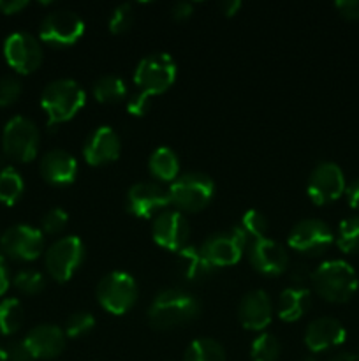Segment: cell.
Wrapping results in <instances>:
<instances>
[{
    "instance_id": "1",
    "label": "cell",
    "mask_w": 359,
    "mask_h": 361,
    "mask_svg": "<svg viewBox=\"0 0 359 361\" xmlns=\"http://www.w3.org/2000/svg\"><path fill=\"white\" fill-rule=\"evenodd\" d=\"M201 303L196 296L182 289H164L148 307V321L157 330H171L196 319Z\"/></svg>"
},
{
    "instance_id": "2",
    "label": "cell",
    "mask_w": 359,
    "mask_h": 361,
    "mask_svg": "<svg viewBox=\"0 0 359 361\" xmlns=\"http://www.w3.org/2000/svg\"><path fill=\"white\" fill-rule=\"evenodd\" d=\"M312 288L327 302L344 303L358 291L359 279L347 261L331 259L324 261L312 271Z\"/></svg>"
},
{
    "instance_id": "3",
    "label": "cell",
    "mask_w": 359,
    "mask_h": 361,
    "mask_svg": "<svg viewBox=\"0 0 359 361\" xmlns=\"http://www.w3.org/2000/svg\"><path fill=\"white\" fill-rule=\"evenodd\" d=\"M84 101V90L69 78H60L46 85L41 94V106L48 116L49 129L73 118L83 108Z\"/></svg>"
},
{
    "instance_id": "4",
    "label": "cell",
    "mask_w": 359,
    "mask_h": 361,
    "mask_svg": "<svg viewBox=\"0 0 359 361\" xmlns=\"http://www.w3.org/2000/svg\"><path fill=\"white\" fill-rule=\"evenodd\" d=\"M168 194L178 212H199L213 200L215 182L204 173H185L169 185Z\"/></svg>"
},
{
    "instance_id": "5",
    "label": "cell",
    "mask_w": 359,
    "mask_h": 361,
    "mask_svg": "<svg viewBox=\"0 0 359 361\" xmlns=\"http://www.w3.org/2000/svg\"><path fill=\"white\" fill-rule=\"evenodd\" d=\"M37 126L28 116L16 115L9 118L2 130V150L7 157L18 162H30L39 150Z\"/></svg>"
},
{
    "instance_id": "6",
    "label": "cell",
    "mask_w": 359,
    "mask_h": 361,
    "mask_svg": "<svg viewBox=\"0 0 359 361\" xmlns=\"http://www.w3.org/2000/svg\"><path fill=\"white\" fill-rule=\"evenodd\" d=\"M176 62L169 53H151L143 56L134 71V83L150 97L160 95L175 83Z\"/></svg>"
},
{
    "instance_id": "7",
    "label": "cell",
    "mask_w": 359,
    "mask_h": 361,
    "mask_svg": "<svg viewBox=\"0 0 359 361\" xmlns=\"http://www.w3.org/2000/svg\"><path fill=\"white\" fill-rule=\"evenodd\" d=\"M95 295L102 309L115 316H122L136 303L137 284L132 275L125 271H111L99 281Z\"/></svg>"
},
{
    "instance_id": "8",
    "label": "cell",
    "mask_w": 359,
    "mask_h": 361,
    "mask_svg": "<svg viewBox=\"0 0 359 361\" xmlns=\"http://www.w3.org/2000/svg\"><path fill=\"white\" fill-rule=\"evenodd\" d=\"M84 259L83 240L76 235H67L56 240L46 250V270L56 282H67L73 279Z\"/></svg>"
},
{
    "instance_id": "9",
    "label": "cell",
    "mask_w": 359,
    "mask_h": 361,
    "mask_svg": "<svg viewBox=\"0 0 359 361\" xmlns=\"http://www.w3.org/2000/svg\"><path fill=\"white\" fill-rule=\"evenodd\" d=\"M246 238L248 236L241 231L239 226H232V228L222 229V231L208 236L201 245V252L213 268L231 267L241 259L246 249V242H248Z\"/></svg>"
},
{
    "instance_id": "10",
    "label": "cell",
    "mask_w": 359,
    "mask_h": 361,
    "mask_svg": "<svg viewBox=\"0 0 359 361\" xmlns=\"http://www.w3.org/2000/svg\"><path fill=\"white\" fill-rule=\"evenodd\" d=\"M289 247L305 256H320L334 242L329 226L320 219H303L289 233Z\"/></svg>"
},
{
    "instance_id": "11",
    "label": "cell",
    "mask_w": 359,
    "mask_h": 361,
    "mask_svg": "<svg viewBox=\"0 0 359 361\" xmlns=\"http://www.w3.org/2000/svg\"><path fill=\"white\" fill-rule=\"evenodd\" d=\"M0 249L16 261L37 259L44 249V236L41 229L28 224H14L0 235Z\"/></svg>"
},
{
    "instance_id": "12",
    "label": "cell",
    "mask_w": 359,
    "mask_h": 361,
    "mask_svg": "<svg viewBox=\"0 0 359 361\" xmlns=\"http://www.w3.org/2000/svg\"><path fill=\"white\" fill-rule=\"evenodd\" d=\"M84 21L70 9H58L48 13L39 27V35L53 46H70L83 35Z\"/></svg>"
},
{
    "instance_id": "13",
    "label": "cell",
    "mask_w": 359,
    "mask_h": 361,
    "mask_svg": "<svg viewBox=\"0 0 359 361\" xmlns=\"http://www.w3.org/2000/svg\"><path fill=\"white\" fill-rule=\"evenodd\" d=\"M344 171L338 164L331 161L319 162L310 173L308 183H306V192L310 200L315 204H327L336 201L345 192Z\"/></svg>"
},
{
    "instance_id": "14",
    "label": "cell",
    "mask_w": 359,
    "mask_h": 361,
    "mask_svg": "<svg viewBox=\"0 0 359 361\" xmlns=\"http://www.w3.org/2000/svg\"><path fill=\"white\" fill-rule=\"evenodd\" d=\"M4 56L16 73L30 74L41 66L42 46L28 32H13L4 41Z\"/></svg>"
},
{
    "instance_id": "15",
    "label": "cell",
    "mask_w": 359,
    "mask_h": 361,
    "mask_svg": "<svg viewBox=\"0 0 359 361\" xmlns=\"http://www.w3.org/2000/svg\"><path fill=\"white\" fill-rule=\"evenodd\" d=\"M151 236L160 247L178 252L189 243L190 224L182 212L162 210L151 226Z\"/></svg>"
},
{
    "instance_id": "16",
    "label": "cell",
    "mask_w": 359,
    "mask_h": 361,
    "mask_svg": "<svg viewBox=\"0 0 359 361\" xmlns=\"http://www.w3.org/2000/svg\"><path fill=\"white\" fill-rule=\"evenodd\" d=\"M171 204L164 187L151 182H137L127 192V210L139 219H151Z\"/></svg>"
},
{
    "instance_id": "17",
    "label": "cell",
    "mask_w": 359,
    "mask_h": 361,
    "mask_svg": "<svg viewBox=\"0 0 359 361\" xmlns=\"http://www.w3.org/2000/svg\"><path fill=\"white\" fill-rule=\"evenodd\" d=\"M248 259L259 274L267 275V277L284 274L289 268V254L285 247L267 236L252 240L248 249Z\"/></svg>"
},
{
    "instance_id": "18",
    "label": "cell",
    "mask_w": 359,
    "mask_h": 361,
    "mask_svg": "<svg viewBox=\"0 0 359 361\" xmlns=\"http://www.w3.org/2000/svg\"><path fill=\"white\" fill-rule=\"evenodd\" d=\"M122 150L118 133L109 126H101L88 136L83 147V157L90 166H104L116 161Z\"/></svg>"
},
{
    "instance_id": "19",
    "label": "cell",
    "mask_w": 359,
    "mask_h": 361,
    "mask_svg": "<svg viewBox=\"0 0 359 361\" xmlns=\"http://www.w3.org/2000/svg\"><path fill=\"white\" fill-rule=\"evenodd\" d=\"M238 319L245 330L263 331L273 319V303L263 289L246 293L238 307Z\"/></svg>"
},
{
    "instance_id": "20",
    "label": "cell",
    "mask_w": 359,
    "mask_h": 361,
    "mask_svg": "<svg viewBox=\"0 0 359 361\" xmlns=\"http://www.w3.org/2000/svg\"><path fill=\"white\" fill-rule=\"evenodd\" d=\"M35 360H51L63 353L67 335L55 324H37L23 338Z\"/></svg>"
},
{
    "instance_id": "21",
    "label": "cell",
    "mask_w": 359,
    "mask_h": 361,
    "mask_svg": "<svg viewBox=\"0 0 359 361\" xmlns=\"http://www.w3.org/2000/svg\"><path fill=\"white\" fill-rule=\"evenodd\" d=\"M347 338L344 324L334 317H319L305 331V344L312 353H322L341 345Z\"/></svg>"
},
{
    "instance_id": "22",
    "label": "cell",
    "mask_w": 359,
    "mask_h": 361,
    "mask_svg": "<svg viewBox=\"0 0 359 361\" xmlns=\"http://www.w3.org/2000/svg\"><path fill=\"white\" fill-rule=\"evenodd\" d=\"M42 178L53 185H69L77 176V161L73 154L62 148L49 150L48 154L42 155L41 164Z\"/></svg>"
},
{
    "instance_id": "23",
    "label": "cell",
    "mask_w": 359,
    "mask_h": 361,
    "mask_svg": "<svg viewBox=\"0 0 359 361\" xmlns=\"http://www.w3.org/2000/svg\"><path fill=\"white\" fill-rule=\"evenodd\" d=\"M176 268H178V274L182 275L187 281H204L206 277H210L213 267H211L210 261L204 257V254L201 252V247H183L182 250L176 252Z\"/></svg>"
},
{
    "instance_id": "24",
    "label": "cell",
    "mask_w": 359,
    "mask_h": 361,
    "mask_svg": "<svg viewBox=\"0 0 359 361\" xmlns=\"http://www.w3.org/2000/svg\"><path fill=\"white\" fill-rule=\"evenodd\" d=\"M312 305V293L303 288H287L282 291L278 300V316L285 323L299 321Z\"/></svg>"
},
{
    "instance_id": "25",
    "label": "cell",
    "mask_w": 359,
    "mask_h": 361,
    "mask_svg": "<svg viewBox=\"0 0 359 361\" xmlns=\"http://www.w3.org/2000/svg\"><path fill=\"white\" fill-rule=\"evenodd\" d=\"M150 173L160 182H175L180 176V159L169 147H158L151 152L148 161Z\"/></svg>"
},
{
    "instance_id": "26",
    "label": "cell",
    "mask_w": 359,
    "mask_h": 361,
    "mask_svg": "<svg viewBox=\"0 0 359 361\" xmlns=\"http://www.w3.org/2000/svg\"><path fill=\"white\" fill-rule=\"evenodd\" d=\"M25 182L23 176L13 166L0 169V203L14 204L23 196Z\"/></svg>"
},
{
    "instance_id": "27",
    "label": "cell",
    "mask_w": 359,
    "mask_h": 361,
    "mask_svg": "<svg viewBox=\"0 0 359 361\" xmlns=\"http://www.w3.org/2000/svg\"><path fill=\"white\" fill-rule=\"evenodd\" d=\"M94 97L99 102H118L127 95L125 81L115 74H104L94 83Z\"/></svg>"
},
{
    "instance_id": "28",
    "label": "cell",
    "mask_w": 359,
    "mask_h": 361,
    "mask_svg": "<svg viewBox=\"0 0 359 361\" xmlns=\"http://www.w3.org/2000/svg\"><path fill=\"white\" fill-rule=\"evenodd\" d=\"M185 361H225V351L213 338H197L187 348Z\"/></svg>"
},
{
    "instance_id": "29",
    "label": "cell",
    "mask_w": 359,
    "mask_h": 361,
    "mask_svg": "<svg viewBox=\"0 0 359 361\" xmlns=\"http://www.w3.org/2000/svg\"><path fill=\"white\" fill-rule=\"evenodd\" d=\"M25 319L23 307L18 298H4L0 302V334L14 335Z\"/></svg>"
},
{
    "instance_id": "30",
    "label": "cell",
    "mask_w": 359,
    "mask_h": 361,
    "mask_svg": "<svg viewBox=\"0 0 359 361\" xmlns=\"http://www.w3.org/2000/svg\"><path fill=\"white\" fill-rule=\"evenodd\" d=\"M336 245L345 254L359 252V215L344 219L338 226Z\"/></svg>"
},
{
    "instance_id": "31",
    "label": "cell",
    "mask_w": 359,
    "mask_h": 361,
    "mask_svg": "<svg viewBox=\"0 0 359 361\" xmlns=\"http://www.w3.org/2000/svg\"><path fill=\"white\" fill-rule=\"evenodd\" d=\"M252 361H278L280 358V342L275 335L260 334L250 348Z\"/></svg>"
},
{
    "instance_id": "32",
    "label": "cell",
    "mask_w": 359,
    "mask_h": 361,
    "mask_svg": "<svg viewBox=\"0 0 359 361\" xmlns=\"http://www.w3.org/2000/svg\"><path fill=\"white\" fill-rule=\"evenodd\" d=\"M14 288L23 295H37L44 289L46 281L42 274L35 270H20L13 279Z\"/></svg>"
},
{
    "instance_id": "33",
    "label": "cell",
    "mask_w": 359,
    "mask_h": 361,
    "mask_svg": "<svg viewBox=\"0 0 359 361\" xmlns=\"http://www.w3.org/2000/svg\"><path fill=\"white\" fill-rule=\"evenodd\" d=\"M239 228L246 236H252L253 240L264 238L267 231V219L259 210H246L243 214Z\"/></svg>"
},
{
    "instance_id": "34",
    "label": "cell",
    "mask_w": 359,
    "mask_h": 361,
    "mask_svg": "<svg viewBox=\"0 0 359 361\" xmlns=\"http://www.w3.org/2000/svg\"><path fill=\"white\" fill-rule=\"evenodd\" d=\"M95 326V317L92 316L90 312H84V310H80V312H74L67 317L65 323V335L70 338L81 337V335H87L92 328Z\"/></svg>"
},
{
    "instance_id": "35",
    "label": "cell",
    "mask_w": 359,
    "mask_h": 361,
    "mask_svg": "<svg viewBox=\"0 0 359 361\" xmlns=\"http://www.w3.org/2000/svg\"><path fill=\"white\" fill-rule=\"evenodd\" d=\"M134 23V11L130 4H120L113 9L111 16H109V30L113 34H122L130 28V25Z\"/></svg>"
},
{
    "instance_id": "36",
    "label": "cell",
    "mask_w": 359,
    "mask_h": 361,
    "mask_svg": "<svg viewBox=\"0 0 359 361\" xmlns=\"http://www.w3.org/2000/svg\"><path fill=\"white\" fill-rule=\"evenodd\" d=\"M21 81L16 76H0V106H9L20 97Z\"/></svg>"
},
{
    "instance_id": "37",
    "label": "cell",
    "mask_w": 359,
    "mask_h": 361,
    "mask_svg": "<svg viewBox=\"0 0 359 361\" xmlns=\"http://www.w3.org/2000/svg\"><path fill=\"white\" fill-rule=\"evenodd\" d=\"M67 221H69V215H67L63 208H51L42 217V231L48 233V235H56V233H60L65 228Z\"/></svg>"
},
{
    "instance_id": "38",
    "label": "cell",
    "mask_w": 359,
    "mask_h": 361,
    "mask_svg": "<svg viewBox=\"0 0 359 361\" xmlns=\"http://www.w3.org/2000/svg\"><path fill=\"white\" fill-rule=\"evenodd\" d=\"M150 95L144 94V92H136L127 101V111L134 116H143L148 111V108H150Z\"/></svg>"
},
{
    "instance_id": "39",
    "label": "cell",
    "mask_w": 359,
    "mask_h": 361,
    "mask_svg": "<svg viewBox=\"0 0 359 361\" xmlns=\"http://www.w3.org/2000/svg\"><path fill=\"white\" fill-rule=\"evenodd\" d=\"M289 279L292 282V288L308 289V284H312V271L305 264H296L289 270Z\"/></svg>"
},
{
    "instance_id": "40",
    "label": "cell",
    "mask_w": 359,
    "mask_h": 361,
    "mask_svg": "<svg viewBox=\"0 0 359 361\" xmlns=\"http://www.w3.org/2000/svg\"><path fill=\"white\" fill-rule=\"evenodd\" d=\"M7 360L9 361H35V356L32 355V351L28 349V345L25 344V341L13 342V344L7 348Z\"/></svg>"
},
{
    "instance_id": "41",
    "label": "cell",
    "mask_w": 359,
    "mask_h": 361,
    "mask_svg": "<svg viewBox=\"0 0 359 361\" xmlns=\"http://www.w3.org/2000/svg\"><path fill=\"white\" fill-rule=\"evenodd\" d=\"M334 7L347 20H359V0H336Z\"/></svg>"
},
{
    "instance_id": "42",
    "label": "cell",
    "mask_w": 359,
    "mask_h": 361,
    "mask_svg": "<svg viewBox=\"0 0 359 361\" xmlns=\"http://www.w3.org/2000/svg\"><path fill=\"white\" fill-rule=\"evenodd\" d=\"M194 13V4L189 2V0H178V2L172 4L171 14L175 20H187V18L192 16Z\"/></svg>"
},
{
    "instance_id": "43",
    "label": "cell",
    "mask_w": 359,
    "mask_h": 361,
    "mask_svg": "<svg viewBox=\"0 0 359 361\" xmlns=\"http://www.w3.org/2000/svg\"><path fill=\"white\" fill-rule=\"evenodd\" d=\"M27 6V0H0V11L4 14H14Z\"/></svg>"
},
{
    "instance_id": "44",
    "label": "cell",
    "mask_w": 359,
    "mask_h": 361,
    "mask_svg": "<svg viewBox=\"0 0 359 361\" xmlns=\"http://www.w3.org/2000/svg\"><path fill=\"white\" fill-rule=\"evenodd\" d=\"M345 194H347V201L352 208L359 210V178H355L351 185L345 189Z\"/></svg>"
},
{
    "instance_id": "45",
    "label": "cell",
    "mask_w": 359,
    "mask_h": 361,
    "mask_svg": "<svg viewBox=\"0 0 359 361\" xmlns=\"http://www.w3.org/2000/svg\"><path fill=\"white\" fill-rule=\"evenodd\" d=\"M11 284V277H9V270H7V263L4 259V256L0 254V296L9 289Z\"/></svg>"
},
{
    "instance_id": "46",
    "label": "cell",
    "mask_w": 359,
    "mask_h": 361,
    "mask_svg": "<svg viewBox=\"0 0 359 361\" xmlns=\"http://www.w3.org/2000/svg\"><path fill=\"white\" fill-rule=\"evenodd\" d=\"M220 9L224 11L225 16H234L241 9V0H225L220 4Z\"/></svg>"
},
{
    "instance_id": "47",
    "label": "cell",
    "mask_w": 359,
    "mask_h": 361,
    "mask_svg": "<svg viewBox=\"0 0 359 361\" xmlns=\"http://www.w3.org/2000/svg\"><path fill=\"white\" fill-rule=\"evenodd\" d=\"M329 361H359V360L358 356L352 355V353H338V355H334Z\"/></svg>"
},
{
    "instance_id": "48",
    "label": "cell",
    "mask_w": 359,
    "mask_h": 361,
    "mask_svg": "<svg viewBox=\"0 0 359 361\" xmlns=\"http://www.w3.org/2000/svg\"><path fill=\"white\" fill-rule=\"evenodd\" d=\"M0 361H9L7 360V353L4 349H0Z\"/></svg>"
},
{
    "instance_id": "49",
    "label": "cell",
    "mask_w": 359,
    "mask_h": 361,
    "mask_svg": "<svg viewBox=\"0 0 359 361\" xmlns=\"http://www.w3.org/2000/svg\"><path fill=\"white\" fill-rule=\"evenodd\" d=\"M301 361H317L313 356H305V358H301Z\"/></svg>"
},
{
    "instance_id": "50",
    "label": "cell",
    "mask_w": 359,
    "mask_h": 361,
    "mask_svg": "<svg viewBox=\"0 0 359 361\" xmlns=\"http://www.w3.org/2000/svg\"><path fill=\"white\" fill-rule=\"evenodd\" d=\"M0 169H2V155H0Z\"/></svg>"
},
{
    "instance_id": "51",
    "label": "cell",
    "mask_w": 359,
    "mask_h": 361,
    "mask_svg": "<svg viewBox=\"0 0 359 361\" xmlns=\"http://www.w3.org/2000/svg\"><path fill=\"white\" fill-rule=\"evenodd\" d=\"M358 360H359V356H358Z\"/></svg>"
}]
</instances>
